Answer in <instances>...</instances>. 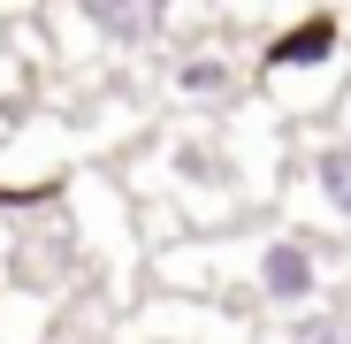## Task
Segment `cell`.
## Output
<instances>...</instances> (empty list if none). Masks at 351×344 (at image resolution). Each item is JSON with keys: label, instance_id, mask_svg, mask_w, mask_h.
Instances as JSON below:
<instances>
[{"label": "cell", "instance_id": "cell-1", "mask_svg": "<svg viewBox=\"0 0 351 344\" xmlns=\"http://www.w3.org/2000/svg\"><path fill=\"white\" fill-rule=\"evenodd\" d=\"M252 275H260V299H275V306H306V299L321 291V253L290 229V238H267V245H260Z\"/></svg>", "mask_w": 351, "mask_h": 344}, {"label": "cell", "instance_id": "cell-2", "mask_svg": "<svg viewBox=\"0 0 351 344\" xmlns=\"http://www.w3.org/2000/svg\"><path fill=\"white\" fill-rule=\"evenodd\" d=\"M336 38H343L336 16H306V23H290V31L260 54V62H267V69H321L328 54H336Z\"/></svg>", "mask_w": 351, "mask_h": 344}, {"label": "cell", "instance_id": "cell-3", "mask_svg": "<svg viewBox=\"0 0 351 344\" xmlns=\"http://www.w3.org/2000/svg\"><path fill=\"white\" fill-rule=\"evenodd\" d=\"M313 192L328 199V214L351 222V146H321L313 153Z\"/></svg>", "mask_w": 351, "mask_h": 344}, {"label": "cell", "instance_id": "cell-4", "mask_svg": "<svg viewBox=\"0 0 351 344\" xmlns=\"http://www.w3.org/2000/svg\"><path fill=\"white\" fill-rule=\"evenodd\" d=\"M84 23H99L107 38H123V46H130V38H145V31L160 23V8H84Z\"/></svg>", "mask_w": 351, "mask_h": 344}, {"label": "cell", "instance_id": "cell-5", "mask_svg": "<svg viewBox=\"0 0 351 344\" xmlns=\"http://www.w3.org/2000/svg\"><path fill=\"white\" fill-rule=\"evenodd\" d=\"M176 84H184L191 100H214V92H229V62H214V54H199V62H176Z\"/></svg>", "mask_w": 351, "mask_h": 344}, {"label": "cell", "instance_id": "cell-6", "mask_svg": "<svg viewBox=\"0 0 351 344\" xmlns=\"http://www.w3.org/2000/svg\"><path fill=\"white\" fill-rule=\"evenodd\" d=\"M290 344H343V329H336V321H306Z\"/></svg>", "mask_w": 351, "mask_h": 344}]
</instances>
